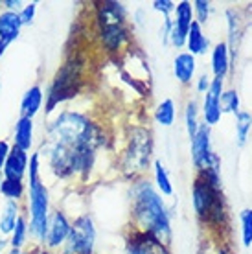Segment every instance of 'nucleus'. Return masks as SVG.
Wrapping results in <instances>:
<instances>
[{
	"label": "nucleus",
	"mask_w": 252,
	"mask_h": 254,
	"mask_svg": "<svg viewBox=\"0 0 252 254\" xmlns=\"http://www.w3.org/2000/svg\"><path fill=\"white\" fill-rule=\"evenodd\" d=\"M37 6H39L37 2H28V4H24V7L20 9L19 19H20L22 28H24V26L33 24V20H35V13H37Z\"/></svg>",
	"instance_id": "nucleus-32"
},
{
	"label": "nucleus",
	"mask_w": 252,
	"mask_h": 254,
	"mask_svg": "<svg viewBox=\"0 0 252 254\" xmlns=\"http://www.w3.org/2000/svg\"><path fill=\"white\" fill-rule=\"evenodd\" d=\"M28 160H30V155L19 147L11 146V151L7 155V160L4 168H2V173L6 179H11V181H20L24 183V177L28 173Z\"/></svg>",
	"instance_id": "nucleus-14"
},
{
	"label": "nucleus",
	"mask_w": 252,
	"mask_h": 254,
	"mask_svg": "<svg viewBox=\"0 0 252 254\" xmlns=\"http://www.w3.org/2000/svg\"><path fill=\"white\" fill-rule=\"evenodd\" d=\"M193 6L188 0H183L179 2L175 7V19L171 20V28H170V43L175 48H183L186 45V37H188V32L191 28V22H193Z\"/></svg>",
	"instance_id": "nucleus-10"
},
{
	"label": "nucleus",
	"mask_w": 252,
	"mask_h": 254,
	"mask_svg": "<svg viewBox=\"0 0 252 254\" xmlns=\"http://www.w3.org/2000/svg\"><path fill=\"white\" fill-rule=\"evenodd\" d=\"M2 183H4V173L0 172V195H2Z\"/></svg>",
	"instance_id": "nucleus-40"
},
{
	"label": "nucleus",
	"mask_w": 252,
	"mask_h": 254,
	"mask_svg": "<svg viewBox=\"0 0 252 254\" xmlns=\"http://www.w3.org/2000/svg\"><path fill=\"white\" fill-rule=\"evenodd\" d=\"M28 236H30V227H28V217L20 216L15 223V229H13L11 236H9V245L11 249H22L28 242Z\"/></svg>",
	"instance_id": "nucleus-24"
},
{
	"label": "nucleus",
	"mask_w": 252,
	"mask_h": 254,
	"mask_svg": "<svg viewBox=\"0 0 252 254\" xmlns=\"http://www.w3.org/2000/svg\"><path fill=\"white\" fill-rule=\"evenodd\" d=\"M131 217L132 227L138 232L153 236L164 245L171 242L170 214L162 197L145 179H140L131 190Z\"/></svg>",
	"instance_id": "nucleus-2"
},
{
	"label": "nucleus",
	"mask_w": 252,
	"mask_h": 254,
	"mask_svg": "<svg viewBox=\"0 0 252 254\" xmlns=\"http://www.w3.org/2000/svg\"><path fill=\"white\" fill-rule=\"evenodd\" d=\"M175 115H177L175 102H173L171 98H168V100H164V102H160L157 105V109H155V120H157V124H160V126H164V127L173 126Z\"/></svg>",
	"instance_id": "nucleus-23"
},
{
	"label": "nucleus",
	"mask_w": 252,
	"mask_h": 254,
	"mask_svg": "<svg viewBox=\"0 0 252 254\" xmlns=\"http://www.w3.org/2000/svg\"><path fill=\"white\" fill-rule=\"evenodd\" d=\"M33 254H54L50 251V249H46V247H43V245H39L35 251H33Z\"/></svg>",
	"instance_id": "nucleus-37"
},
{
	"label": "nucleus",
	"mask_w": 252,
	"mask_h": 254,
	"mask_svg": "<svg viewBox=\"0 0 252 254\" xmlns=\"http://www.w3.org/2000/svg\"><path fill=\"white\" fill-rule=\"evenodd\" d=\"M210 83H212V79L208 77V74H202V76H199V79H197V92H206L210 87Z\"/></svg>",
	"instance_id": "nucleus-36"
},
{
	"label": "nucleus",
	"mask_w": 252,
	"mask_h": 254,
	"mask_svg": "<svg viewBox=\"0 0 252 254\" xmlns=\"http://www.w3.org/2000/svg\"><path fill=\"white\" fill-rule=\"evenodd\" d=\"M223 79L214 77L210 83L208 90L204 92V102H202V116H204V124L208 127L215 126L221 120V94H223Z\"/></svg>",
	"instance_id": "nucleus-12"
},
{
	"label": "nucleus",
	"mask_w": 252,
	"mask_h": 254,
	"mask_svg": "<svg viewBox=\"0 0 252 254\" xmlns=\"http://www.w3.org/2000/svg\"><path fill=\"white\" fill-rule=\"evenodd\" d=\"M9 151H11V146L7 144L6 140H0V172H2V168H4V164H6Z\"/></svg>",
	"instance_id": "nucleus-35"
},
{
	"label": "nucleus",
	"mask_w": 252,
	"mask_h": 254,
	"mask_svg": "<svg viewBox=\"0 0 252 254\" xmlns=\"http://www.w3.org/2000/svg\"><path fill=\"white\" fill-rule=\"evenodd\" d=\"M7 254H28V253L22 251V249H9V253Z\"/></svg>",
	"instance_id": "nucleus-39"
},
{
	"label": "nucleus",
	"mask_w": 252,
	"mask_h": 254,
	"mask_svg": "<svg viewBox=\"0 0 252 254\" xmlns=\"http://www.w3.org/2000/svg\"><path fill=\"white\" fill-rule=\"evenodd\" d=\"M251 127H252L251 113L240 111V113L236 115V138H238V146H245L247 136L251 133Z\"/></svg>",
	"instance_id": "nucleus-28"
},
{
	"label": "nucleus",
	"mask_w": 252,
	"mask_h": 254,
	"mask_svg": "<svg viewBox=\"0 0 252 254\" xmlns=\"http://www.w3.org/2000/svg\"><path fill=\"white\" fill-rule=\"evenodd\" d=\"M241 219V240H243V247H251L252 245V208H245L240 214Z\"/></svg>",
	"instance_id": "nucleus-30"
},
{
	"label": "nucleus",
	"mask_w": 252,
	"mask_h": 254,
	"mask_svg": "<svg viewBox=\"0 0 252 254\" xmlns=\"http://www.w3.org/2000/svg\"><path fill=\"white\" fill-rule=\"evenodd\" d=\"M191 6H193V19H195V22L204 26L208 22L210 17V2H206V0H195Z\"/></svg>",
	"instance_id": "nucleus-31"
},
{
	"label": "nucleus",
	"mask_w": 252,
	"mask_h": 254,
	"mask_svg": "<svg viewBox=\"0 0 252 254\" xmlns=\"http://www.w3.org/2000/svg\"><path fill=\"white\" fill-rule=\"evenodd\" d=\"M153 155V134L144 126H134L122 155V172L129 179H138L149 170Z\"/></svg>",
	"instance_id": "nucleus-7"
},
{
	"label": "nucleus",
	"mask_w": 252,
	"mask_h": 254,
	"mask_svg": "<svg viewBox=\"0 0 252 254\" xmlns=\"http://www.w3.org/2000/svg\"><path fill=\"white\" fill-rule=\"evenodd\" d=\"M126 254H171L168 245L160 243L153 236L138 232L132 229V232L127 236Z\"/></svg>",
	"instance_id": "nucleus-13"
},
{
	"label": "nucleus",
	"mask_w": 252,
	"mask_h": 254,
	"mask_svg": "<svg viewBox=\"0 0 252 254\" xmlns=\"http://www.w3.org/2000/svg\"><path fill=\"white\" fill-rule=\"evenodd\" d=\"M22 24H20L19 13L13 11H0V41L6 46L15 43L20 35Z\"/></svg>",
	"instance_id": "nucleus-16"
},
{
	"label": "nucleus",
	"mask_w": 252,
	"mask_h": 254,
	"mask_svg": "<svg viewBox=\"0 0 252 254\" xmlns=\"http://www.w3.org/2000/svg\"><path fill=\"white\" fill-rule=\"evenodd\" d=\"M153 172H155V185H157L158 191L168 197L173 195V183H171L170 173L166 170V166L162 164V160L157 159L153 162Z\"/></svg>",
	"instance_id": "nucleus-22"
},
{
	"label": "nucleus",
	"mask_w": 252,
	"mask_h": 254,
	"mask_svg": "<svg viewBox=\"0 0 252 254\" xmlns=\"http://www.w3.org/2000/svg\"><path fill=\"white\" fill-rule=\"evenodd\" d=\"M197 109L199 107H197L195 100H189V102L186 103L184 120H186V131H188L189 140L195 136L197 131H199V127H201V124H199V111H197Z\"/></svg>",
	"instance_id": "nucleus-27"
},
{
	"label": "nucleus",
	"mask_w": 252,
	"mask_h": 254,
	"mask_svg": "<svg viewBox=\"0 0 252 254\" xmlns=\"http://www.w3.org/2000/svg\"><path fill=\"white\" fill-rule=\"evenodd\" d=\"M230 68V52H228L227 43H217L212 50V72L214 77L225 79Z\"/></svg>",
	"instance_id": "nucleus-20"
},
{
	"label": "nucleus",
	"mask_w": 252,
	"mask_h": 254,
	"mask_svg": "<svg viewBox=\"0 0 252 254\" xmlns=\"http://www.w3.org/2000/svg\"><path fill=\"white\" fill-rule=\"evenodd\" d=\"M191 201L195 216L202 225L214 229L227 225V203L221 188V170L197 172L191 185Z\"/></svg>",
	"instance_id": "nucleus-3"
},
{
	"label": "nucleus",
	"mask_w": 252,
	"mask_h": 254,
	"mask_svg": "<svg viewBox=\"0 0 252 254\" xmlns=\"http://www.w3.org/2000/svg\"><path fill=\"white\" fill-rule=\"evenodd\" d=\"M94 221L88 214H81L72 221L68 240L64 243V254H94Z\"/></svg>",
	"instance_id": "nucleus-8"
},
{
	"label": "nucleus",
	"mask_w": 252,
	"mask_h": 254,
	"mask_svg": "<svg viewBox=\"0 0 252 254\" xmlns=\"http://www.w3.org/2000/svg\"><path fill=\"white\" fill-rule=\"evenodd\" d=\"M221 113L234 116L240 113V94H238V90H223V94H221Z\"/></svg>",
	"instance_id": "nucleus-29"
},
{
	"label": "nucleus",
	"mask_w": 252,
	"mask_h": 254,
	"mask_svg": "<svg viewBox=\"0 0 252 254\" xmlns=\"http://www.w3.org/2000/svg\"><path fill=\"white\" fill-rule=\"evenodd\" d=\"M20 217V206L15 201H6L4 210L0 214V236H11L13 229H15V223Z\"/></svg>",
	"instance_id": "nucleus-21"
},
{
	"label": "nucleus",
	"mask_w": 252,
	"mask_h": 254,
	"mask_svg": "<svg viewBox=\"0 0 252 254\" xmlns=\"http://www.w3.org/2000/svg\"><path fill=\"white\" fill-rule=\"evenodd\" d=\"M70 227H72V221H70L68 216L64 214L63 210H54V212H50L48 229H46V238H44L43 247L50 249V251L64 247V243H66L70 234Z\"/></svg>",
	"instance_id": "nucleus-11"
},
{
	"label": "nucleus",
	"mask_w": 252,
	"mask_h": 254,
	"mask_svg": "<svg viewBox=\"0 0 252 254\" xmlns=\"http://www.w3.org/2000/svg\"><path fill=\"white\" fill-rule=\"evenodd\" d=\"M7 243L9 242H7L6 238H4V236H0V254H4V249L7 247Z\"/></svg>",
	"instance_id": "nucleus-38"
},
{
	"label": "nucleus",
	"mask_w": 252,
	"mask_h": 254,
	"mask_svg": "<svg viewBox=\"0 0 252 254\" xmlns=\"http://www.w3.org/2000/svg\"><path fill=\"white\" fill-rule=\"evenodd\" d=\"M210 136H212L210 127L206 124H201L197 134L189 140L191 142V160H193V166L197 168V172L221 170V160L214 153V149H212Z\"/></svg>",
	"instance_id": "nucleus-9"
},
{
	"label": "nucleus",
	"mask_w": 252,
	"mask_h": 254,
	"mask_svg": "<svg viewBox=\"0 0 252 254\" xmlns=\"http://www.w3.org/2000/svg\"><path fill=\"white\" fill-rule=\"evenodd\" d=\"M26 193V185L20 181H11V179L4 177L2 183V197H6V201H15L19 203L20 199H24Z\"/></svg>",
	"instance_id": "nucleus-26"
},
{
	"label": "nucleus",
	"mask_w": 252,
	"mask_h": 254,
	"mask_svg": "<svg viewBox=\"0 0 252 254\" xmlns=\"http://www.w3.org/2000/svg\"><path fill=\"white\" fill-rule=\"evenodd\" d=\"M85 66L87 61L81 54H72L54 74L48 92L44 96L46 115H52L61 103L74 100L85 83Z\"/></svg>",
	"instance_id": "nucleus-6"
},
{
	"label": "nucleus",
	"mask_w": 252,
	"mask_h": 254,
	"mask_svg": "<svg viewBox=\"0 0 252 254\" xmlns=\"http://www.w3.org/2000/svg\"><path fill=\"white\" fill-rule=\"evenodd\" d=\"M177 4L175 2H171V0H155L153 2V9L158 13H162L164 17H170L171 13L175 11Z\"/></svg>",
	"instance_id": "nucleus-33"
},
{
	"label": "nucleus",
	"mask_w": 252,
	"mask_h": 254,
	"mask_svg": "<svg viewBox=\"0 0 252 254\" xmlns=\"http://www.w3.org/2000/svg\"><path fill=\"white\" fill-rule=\"evenodd\" d=\"M0 90H2V81H0Z\"/></svg>",
	"instance_id": "nucleus-41"
},
{
	"label": "nucleus",
	"mask_w": 252,
	"mask_h": 254,
	"mask_svg": "<svg viewBox=\"0 0 252 254\" xmlns=\"http://www.w3.org/2000/svg\"><path fill=\"white\" fill-rule=\"evenodd\" d=\"M28 227L39 245H44L48 217H50V193L41 179V151L33 153L28 160Z\"/></svg>",
	"instance_id": "nucleus-4"
},
{
	"label": "nucleus",
	"mask_w": 252,
	"mask_h": 254,
	"mask_svg": "<svg viewBox=\"0 0 252 254\" xmlns=\"http://www.w3.org/2000/svg\"><path fill=\"white\" fill-rule=\"evenodd\" d=\"M195 68H197L195 58L191 54H188V52H181L173 59V74H175L177 81L181 83V85H184V87L191 85L193 76H195Z\"/></svg>",
	"instance_id": "nucleus-15"
},
{
	"label": "nucleus",
	"mask_w": 252,
	"mask_h": 254,
	"mask_svg": "<svg viewBox=\"0 0 252 254\" xmlns=\"http://www.w3.org/2000/svg\"><path fill=\"white\" fill-rule=\"evenodd\" d=\"M105 140L103 127L79 111H63L46 127L48 144H59L76 153H98Z\"/></svg>",
	"instance_id": "nucleus-1"
},
{
	"label": "nucleus",
	"mask_w": 252,
	"mask_h": 254,
	"mask_svg": "<svg viewBox=\"0 0 252 254\" xmlns=\"http://www.w3.org/2000/svg\"><path fill=\"white\" fill-rule=\"evenodd\" d=\"M96 30L101 48L107 54H118L131 43L127 11L122 2H100L96 6Z\"/></svg>",
	"instance_id": "nucleus-5"
},
{
	"label": "nucleus",
	"mask_w": 252,
	"mask_h": 254,
	"mask_svg": "<svg viewBox=\"0 0 252 254\" xmlns=\"http://www.w3.org/2000/svg\"><path fill=\"white\" fill-rule=\"evenodd\" d=\"M13 146L22 149V151H30L33 146V120L20 116L17 124H15V133H13Z\"/></svg>",
	"instance_id": "nucleus-18"
},
{
	"label": "nucleus",
	"mask_w": 252,
	"mask_h": 254,
	"mask_svg": "<svg viewBox=\"0 0 252 254\" xmlns=\"http://www.w3.org/2000/svg\"><path fill=\"white\" fill-rule=\"evenodd\" d=\"M44 102V92L41 85H33L26 90L22 100H20V116L33 120L39 115V111L43 107Z\"/></svg>",
	"instance_id": "nucleus-17"
},
{
	"label": "nucleus",
	"mask_w": 252,
	"mask_h": 254,
	"mask_svg": "<svg viewBox=\"0 0 252 254\" xmlns=\"http://www.w3.org/2000/svg\"><path fill=\"white\" fill-rule=\"evenodd\" d=\"M2 6H4L6 11L20 13V9L24 7V2L22 0H2Z\"/></svg>",
	"instance_id": "nucleus-34"
},
{
	"label": "nucleus",
	"mask_w": 252,
	"mask_h": 254,
	"mask_svg": "<svg viewBox=\"0 0 252 254\" xmlns=\"http://www.w3.org/2000/svg\"><path fill=\"white\" fill-rule=\"evenodd\" d=\"M227 17H228V52H232V58H236V46H238V39H240V33H241V20L238 19V13L236 9H228L227 11Z\"/></svg>",
	"instance_id": "nucleus-25"
},
{
	"label": "nucleus",
	"mask_w": 252,
	"mask_h": 254,
	"mask_svg": "<svg viewBox=\"0 0 252 254\" xmlns=\"http://www.w3.org/2000/svg\"><path fill=\"white\" fill-rule=\"evenodd\" d=\"M186 46H188V54H191L193 58L195 56H204L206 50H208V39L202 32V26L197 24L195 20L191 22V28L188 32V37H186Z\"/></svg>",
	"instance_id": "nucleus-19"
}]
</instances>
